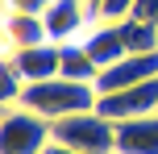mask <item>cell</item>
Wrapping results in <instances>:
<instances>
[{"label":"cell","instance_id":"6da1fadb","mask_svg":"<svg viewBox=\"0 0 158 154\" xmlns=\"http://www.w3.org/2000/svg\"><path fill=\"white\" fill-rule=\"evenodd\" d=\"M100 104V92L96 83H83V79H42V83H29L21 96V108L46 117V121H63V117H75V113H92Z\"/></svg>","mask_w":158,"mask_h":154},{"label":"cell","instance_id":"7a4b0ae2","mask_svg":"<svg viewBox=\"0 0 158 154\" xmlns=\"http://www.w3.org/2000/svg\"><path fill=\"white\" fill-rule=\"evenodd\" d=\"M54 142H63L79 154H117V121H108L96 108L63 117V121H54Z\"/></svg>","mask_w":158,"mask_h":154},{"label":"cell","instance_id":"3957f363","mask_svg":"<svg viewBox=\"0 0 158 154\" xmlns=\"http://www.w3.org/2000/svg\"><path fill=\"white\" fill-rule=\"evenodd\" d=\"M54 142V121L29 113V108H8L0 117V154H46Z\"/></svg>","mask_w":158,"mask_h":154},{"label":"cell","instance_id":"277c9868","mask_svg":"<svg viewBox=\"0 0 158 154\" xmlns=\"http://www.w3.org/2000/svg\"><path fill=\"white\" fill-rule=\"evenodd\" d=\"M96 113H104L108 121H133V117L158 113V79L133 83V88H121V92H104Z\"/></svg>","mask_w":158,"mask_h":154},{"label":"cell","instance_id":"5b68a950","mask_svg":"<svg viewBox=\"0 0 158 154\" xmlns=\"http://www.w3.org/2000/svg\"><path fill=\"white\" fill-rule=\"evenodd\" d=\"M46 21V33L54 46H67V42H83V33L92 29V4L87 0H54V4L42 13Z\"/></svg>","mask_w":158,"mask_h":154},{"label":"cell","instance_id":"8992f818","mask_svg":"<svg viewBox=\"0 0 158 154\" xmlns=\"http://www.w3.org/2000/svg\"><path fill=\"white\" fill-rule=\"evenodd\" d=\"M158 79V50H142V54H125L121 63L104 67L100 79H96V92H121V88H133V83Z\"/></svg>","mask_w":158,"mask_h":154},{"label":"cell","instance_id":"52a82bcc","mask_svg":"<svg viewBox=\"0 0 158 154\" xmlns=\"http://www.w3.org/2000/svg\"><path fill=\"white\" fill-rule=\"evenodd\" d=\"M13 63H17V71H21L25 88H29V83L54 79V75L63 71V46H54V42H42V46H21V50H13Z\"/></svg>","mask_w":158,"mask_h":154},{"label":"cell","instance_id":"ba28073f","mask_svg":"<svg viewBox=\"0 0 158 154\" xmlns=\"http://www.w3.org/2000/svg\"><path fill=\"white\" fill-rule=\"evenodd\" d=\"M83 50L96 58V67H112V63H121V58L129 54V46H125V38H121V25L117 21H100V25H92V29L83 33Z\"/></svg>","mask_w":158,"mask_h":154},{"label":"cell","instance_id":"9c48e42d","mask_svg":"<svg viewBox=\"0 0 158 154\" xmlns=\"http://www.w3.org/2000/svg\"><path fill=\"white\" fill-rule=\"evenodd\" d=\"M117 150L121 154H158V113L117 121Z\"/></svg>","mask_w":158,"mask_h":154},{"label":"cell","instance_id":"30bf717a","mask_svg":"<svg viewBox=\"0 0 158 154\" xmlns=\"http://www.w3.org/2000/svg\"><path fill=\"white\" fill-rule=\"evenodd\" d=\"M0 25H4V38H8V46H13V50L50 42L42 13H4V17H0Z\"/></svg>","mask_w":158,"mask_h":154},{"label":"cell","instance_id":"8fae6325","mask_svg":"<svg viewBox=\"0 0 158 154\" xmlns=\"http://www.w3.org/2000/svg\"><path fill=\"white\" fill-rule=\"evenodd\" d=\"M63 79H83V83H96L100 79V67H96V58L83 50V42H67L63 46Z\"/></svg>","mask_w":158,"mask_h":154},{"label":"cell","instance_id":"7c38bea8","mask_svg":"<svg viewBox=\"0 0 158 154\" xmlns=\"http://www.w3.org/2000/svg\"><path fill=\"white\" fill-rule=\"evenodd\" d=\"M21 96H25V79L17 71L13 54H8V58H0V108H17Z\"/></svg>","mask_w":158,"mask_h":154},{"label":"cell","instance_id":"4fadbf2b","mask_svg":"<svg viewBox=\"0 0 158 154\" xmlns=\"http://www.w3.org/2000/svg\"><path fill=\"white\" fill-rule=\"evenodd\" d=\"M92 4V21H125L129 8H133V0H87Z\"/></svg>","mask_w":158,"mask_h":154},{"label":"cell","instance_id":"5bb4252c","mask_svg":"<svg viewBox=\"0 0 158 154\" xmlns=\"http://www.w3.org/2000/svg\"><path fill=\"white\" fill-rule=\"evenodd\" d=\"M129 17H133V21H150V25H158V0H133Z\"/></svg>","mask_w":158,"mask_h":154},{"label":"cell","instance_id":"9a60e30c","mask_svg":"<svg viewBox=\"0 0 158 154\" xmlns=\"http://www.w3.org/2000/svg\"><path fill=\"white\" fill-rule=\"evenodd\" d=\"M54 0H4L8 13H46Z\"/></svg>","mask_w":158,"mask_h":154},{"label":"cell","instance_id":"2e32d148","mask_svg":"<svg viewBox=\"0 0 158 154\" xmlns=\"http://www.w3.org/2000/svg\"><path fill=\"white\" fill-rule=\"evenodd\" d=\"M46 154H79V150H71V146H63V142H50V146H46Z\"/></svg>","mask_w":158,"mask_h":154},{"label":"cell","instance_id":"e0dca14e","mask_svg":"<svg viewBox=\"0 0 158 154\" xmlns=\"http://www.w3.org/2000/svg\"><path fill=\"white\" fill-rule=\"evenodd\" d=\"M13 54V46H8V38H4V25H0V58H8Z\"/></svg>","mask_w":158,"mask_h":154},{"label":"cell","instance_id":"ac0fdd59","mask_svg":"<svg viewBox=\"0 0 158 154\" xmlns=\"http://www.w3.org/2000/svg\"><path fill=\"white\" fill-rule=\"evenodd\" d=\"M4 113H8V108H0V117H4Z\"/></svg>","mask_w":158,"mask_h":154},{"label":"cell","instance_id":"d6986e66","mask_svg":"<svg viewBox=\"0 0 158 154\" xmlns=\"http://www.w3.org/2000/svg\"><path fill=\"white\" fill-rule=\"evenodd\" d=\"M117 154H121V150H117Z\"/></svg>","mask_w":158,"mask_h":154}]
</instances>
